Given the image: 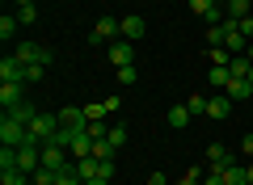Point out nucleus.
<instances>
[{"label": "nucleus", "mask_w": 253, "mask_h": 185, "mask_svg": "<svg viewBox=\"0 0 253 185\" xmlns=\"http://www.w3.org/2000/svg\"><path fill=\"white\" fill-rule=\"evenodd\" d=\"M228 114H232V97H228V93H211V97H207V118L224 122Z\"/></svg>", "instance_id": "7"}, {"label": "nucleus", "mask_w": 253, "mask_h": 185, "mask_svg": "<svg viewBox=\"0 0 253 185\" xmlns=\"http://www.w3.org/2000/svg\"><path fill=\"white\" fill-rule=\"evenodd\" d=\"M59 126H76V131H84V126H89V118H84V110L68 106V110H59Z\"/></svg>", "instance_id": "11"}, {"label": "nucleus", "mask_w": 253, "mask_h": 185, "mask_svg": "<svg viewBox=\"0 0 253 185\" xmlns=\"http://www.w3.org/2000/svg\"><path fill=\"white\" fill-rule=\"evenodd\" d=\"M4 114H13V118H17V122H26V126H30V122H34V118H38V106H34V101H30V97H26V101H21V106L4 110Z\"/></svg>", "instance_id": "16"}, {"label": "nucleus", "mask_w": 253, "mask_h": 185, "mask_svg": "<svg viewBox=\"0 0 253 185\" xmlns=\"http://www.w3.org/2000/svg\"><path fill=\"white\" fill-rule=\"evenodd\" d=\"M249 68H253V59H249V55H232V63H228V72H232L236 80H245V76H249Z\"/></svg>", "instance_id": "19"}, {"label": "nucleus", "mask_w": 253, "mask_h": 185, "mask_svg": "<svg viewBox=\"0 0 253 185\" xmlns=\"http://www.w3.org/2000/svg\"><path fill=\"white\" fill-rule=\"evenodd\" d=\"M219 173H224V181L228 185H249V164H228V168H219Z\"/></svg>", "instance_id": "13"}, {"label": "nucleus", "mask_w": 253, "mask_h": 185, "mask_svg": "<svg viewBox=\"0 0 253 185\" xmlns=\"http://www.w3.org/2000/svg\"><path fill=\"white\" fill-rule=\"evenodd\" d=\"M249 84H253V68H249Z\"/></svg>", "instance_id": "43"}, {"label": "nucleus", "mask_w": 253, "mask_h": 185, "mask_svg": "<svg viewBox=\"0 0 253 185\" xmlns=\"http://www.w3.org/2000/svg\"><path fill=\"white\" fill-rule=\"evenodd\" d=\"M84 185H110V181H101V177H97V181H84Z\"/></svg>", "instance_id": "39"}, {"label": "nucleus", "mask_w": 253, "mask_h": 185, "mask_svg": "<svg viewBox=\"0 0 253 185\" xmlns=\"http://www.w3.org/2000/svg\"><path fill=\"white\" fill-rule=\"evenodd\" d=\"M186 110H190L194 118H207V97H203V93H190V97H186Z\"/></svg>", "instance_id": "21"}, {"label": "nucleus", "mask_w": 253, "mask_h": 185, "mask_svg": "<svg viewBox=\"0 0 253 185\" xmlns=\"http://www.w3.org/2000/svg\"><path fill=\"white\" fill-rule=\"evenodd\" d=\"M26 139H30L26 122H17L13 114H0V148H21Z\"/></svg>", "instance_id": "1"}, {"label": "nucleus", "mask_w": 253, "mask_h": 185, "mask_svg": "<svg viewBox=\"0 0 253 185\" xmlns=\"http://www.w3.org/2000/svg\"><path fill=\"white\" fill-rule=\"evenodd\" d=\"M249 9H253V0H228V4H224V17L228 21H245V17H249Z\"/></svg>", "instance_id": "15"}, {"label": "nucleus", "mask_w": 253, "mask_h": 185, "mask_svg": "<svg viewBox=\"0 0 253 185\" xmlns=\"http://www.w3.org/2000/svg\"><path fill=\"white\" fill-rule=\"evenodd\" d=\"M215 4H228V0H215Z\"/></svg>", "instance_id": "44"}, {"label": "nucleus", "mask_w": 253, "mask_h": 185, "mask_svg": "<svg viewBox=\"0 0 253 185\" xmlns=\"http://www.w3.org/2000/svg\"><path fill=\"white\" fill-rule=\"evenodd\" d=\"M42 72H46V63H30L26 76H21V84H38V80H42Z\"/></svg>", "instance_id": "27"}, {"label": "nucleus", "mask_w": 253, "mask_h": 185, "mask_svg": "<svg viewBox=\"0 0 253 185\" xmlns=\"http://www.w3.org/2000/svg\"><path fill=\"white\" fill-rule=\"evenodd\" d=\"M241 151H245V156H253V131H249V135L241 139Z\"/></svg>", "instance_id": "36"}, {"label": "nucleus", "mask_w": 253, "mask_h": 185, "mask_svg": "<svg viewBox=\"0 0 253 185\" xmlns=\"http://www.w3.org/2000/svg\"><path fill=\"white\" fill-rule=\"evenodd\" d=\"M110 63H114V68H126V63H135V42H126V38H114V42H110Z\"/></svg>", "instance_id": "6"}, {"label": "nucleus", "mask_w": 253, "mask_h": 185, "mask_svg": "<svg viewBox=\"0 0 253 185\" xmlns=\"http://www.w3.org/2000/svg\"><path fill=\"white\" fill-rule=\"evenodd\" d=\"M203 185H228V181H224V173H219V168H211V173H203Z\"/></svg>", "instance_id": "34"}, {"label": "nucleus", "mask_w": 253, "mask_h": 185, "mask_svg": "<svg viewBox=\"0 0 253 185\" xmlns=\"http://www.w3.org/2000/svg\"><path fill=\"white\" fill-rule=\"evenodd\" d=\"M17 26H21V21L13 17V13H4V17H0V38H4V42H9V38L17 34Z\"/></svg>", "instance_id": "26"}, {"label": "nucleus", "mask_w": 253, "mask_h": 185, "mask_svg": "<svg viewBox=\"0 0 253 185\" xmlns=\"http://www.w3.org/2000/svg\"><path fill=\"white\" fill-rule=\"evenodd\" d=\"M106 139L114 143V148H123V143H126V126H118V122H114V126H110V135H106Z\"/></svg>", "instance_id": "32"}, {"label": "nucleus", "mask_w": 253, "mask_h": 185, "mask_svg": "<svg viewBox=\"0 0 253 185\" xmlns=\"http://www.w3.org/2000/svg\"><path fill=\"white\" fill-rule=\"evenodd\" d=\"M76 173H81V181H97V177H101V160H97V156L76 160Z\"/></svg>", "instance_id": "12"}, {"label": "nucleus", "mask_w": 253, "mask_h": 185, "mask_svg": "<svg viewBox=\"0 0 253 185\" xmlns=\"http://www.w3.org/2000/svg\"><path fill=\"white\" fill-rule=\"evenodd\" d=\"M30 93H26V84L21 80H0V110H13V106H21Z\"/></svg>", "instance_id": "4"}, {"label": "nucleus", "mask_w": 253, "mask_h": 185, "mask_svg": "<svg viewBox=\"0 0 253 185\" xmlns=\"http://www.w3.org/2000/svg\"><path fill=\"white\" fill-rule=\"evenodd\" d=\"M207 59H211V68H228L232 63V51L228 46H207Z\"/></svg>", "instance_id": "18"}, {"label": "nucleus", "mask_w": 253, "mask_h": 185, "mask_svg": "<svg viewBox=\"0 0 253 185\" xmlns=\"http://www.w3.org/2000/svg\"><path fill=\"white\" fill-rule=\"evenodd\" d=\"M148 185H169V177H165V173H152V177H148Z\"/></svg>", "instance_id": "38"}, {"label": "nucleus", "mask_w": 253, "mask_h": 185, "mask_svg": "<svg viewBox=\"0 0 253 185\" xmlns=\"http://www.w3.org/2000/svg\"><path fill=\"white\" fill-rule=\"evenodd\" d=\"M101 181H114V160H101Z\"/></svg>", "instance_id": "35"}, {"label": "nucleus", "mask_w": 253, "mask_h": 185, "mask_svg": "<svg viewBox=\"0 0 253 185\" xmlns=\"http://www.w3.org/2000/svg\"><path fill=\"white\" fill-rule=\"evenodd\" d=\"M224 38H228L224 26H207V46H224Z\"/></svg>", "instance_id": "28"}, {"label": "nucleus", "mask_w": 253, "mask_h": 185, "mask_svg": "<svg viewBox=\"0 0 253 185\" xmlns=\"http://www.w3.org/2000/svg\"><path fill=\"white\" fill-rule=\"evenodd\" d=\"M17 21H21V26H34V21H38V9H34V4H21V9H17Z\"/></svg>", "instance_id": "29"}, {"label": "nucleus", "mask_w": 253, "mask_h": 185, "mask_svg": "<svg viewBox=\"0 0 253 185\" xmlns=\"http://www.w3.org/2000/svg\"><path fill=\"white\" fill-rule=\"evenodd\" d=\"M114 143H110V139H93V156H97V160H114Z\"/></svg>", "instance_id": "25"}, {"label": "nucleus", "mask_w": 253, "mask_h": 185, "mask_svg": "<svg viewBox=\"0 0 253 185\" xmlns=\"http://www.w3.org/2000/svg\"><path fill=\"white\" fill-rule=\"evenodd\" d=\"M224 93H228L232 101H249V97H253V84H249V76H245V80H236V76H232Z\"/></svg>", "instance_id": "10"}, {"label": "nucleus", "mask_w": 253, "mask_h": 185, "mask_svg": "<svg viewBox=\"0 0 253 185\" xmlns=\"http://www.w3.org/2000/svg\"><path fill=\"white\" fill-rule=\"evenodd\" d=\"M26 131H30V139H34V143H51L55 131H59V114H38Z\"/></svg>", "instance_id": "3"}, {"label": "nucleus", "mask_w": 253, "mask_h": 185, "mask_svg": "<svg viewBox=\"0 0 253 185\" xmlns=\"http://www.w3.org/2000/svg\"><path fill=\"white\" fill-rule=\"evenodd\" d=\"M114 38H123V21H114V17H97V21H93V30H89V42L93 46L114 42Z\"/></svg>", "instance_id": "2"}, {"label": "nucleus", "mask_w": 253, "mask_h": 185, "mask_svg": "<svg viewBox=\"0 0 253 185\" xmlns=\"http://www.w3.org/2000/svg\"><path fill=\"white\" fill-rule=\"evenodd\" d=\"M241 34H245V38L253 42V17H245V21H241Z\"/></svg>", "instance_id": "37"}, {"label": "nucleus", "mask_w": 253, "mask_h": 185, "mask_svg": "<svg viewBox=\"0 0 253 185\" xmlns=\"http://www.w3.org/2000/svg\"><path fill=\"white\" fill-rule=\"evenodd\" d=\"M144 17H139V13H131V17H123V38L126 42H139V38H144Z\"/></svg>", "instance_id": "8"}, {"label": "nucleus", "mask_w": 253, "mask_h": 185, "mask_svg": "<svg viewBox=\"0 0 253 185\" xmlns=\"http://www.w3.org/2000/svg\"><path fill=\"white\" fill-rule=\"evenodd\" d=\"M177 185H203V168H186Z\"/></svg>", "instance_id": "33"}, {"label": "nucleus", "mask_w": 253, "mask_h": 185, "mask_svg": "<svg viewBox=\"0 0 253 185\" xmlns=\"http://www.w3.org/2000/svg\"><path fill=\"white\" fill-rule=\"evenodd\" d=\"M21 4H34V0H17V9H21Z\"/></svg>", "instance_id": "40"}, {"label": "nucleus", "mask_w": 253, "mask_h": 185, "mask_svg": "<svg viewBox=\"0 0 253 185\" xmlns=\"http://www.w3.org/2000/svg\"><path fill=\"white\" fill-rule=\"evenodd\" d=\"M30 173H21V168H0V185H26Z\"/></svg>", "instance_id": "22"}, {"label": "nucleus", "mask_w": 253, "mask_h": 185, "mask_svg": "<svg viewBox=\"0 0 253 185\" xmlns=\"http://www.w3.org/2000/svg\"><path fill=\"white\" fill-rule=\"evenodd\" d=\"M207 160H211V168H228V164H232V151H228L224 143H211V148H207Z\"/></svg>", "instance_id": "17"}, {"label": "nucleus", "mask_w": 253, "mask_h": 185, "mask_svg": "<svg viewBox=\"0 0 253 185\" xmlns=\"http://www.w3.org/2000/svg\"><path fill=\"white\" fill-rule=\"evenodd\" d=\"M26 76V63L17 59V55H9V59H0V80H21Z\"/></svg>", "instance_id": "9"}, {"label": "nucleus", "mask_w": 253, "mask_h": 185, "mask_svg": "<svg viewBox=\"0 0 253 185\" xmlns=\"http://www.w3.org/2000/svg\"><path fill=\"white\" fill-rule=\"evenodd\" d=\"M135 80H139L135 63H126V68H118V84H135Z\"/></svg>", "instance_id": "31"}, {"label": "nucleus", "mask_w": 253, "mask_h": 185, "mask_svg": "<svg viewBox=\"0 0 253 185\" xmlns=\"http://www.w3.org/2000/svg\"><path fill=\"white\" fill-rule=\"evenodd\" d=\"M26 185H38V181H34V177H30V181H26Z\"/></svg>", "instance_id": "42"}, {"label": "nucleus", "mask_w": 253, "mask_h": 185, "mask_svg": "<svg viewBox=\"0 0 253 185\" xmlns=\"http://www.w3.org/2000/svg\"><path fill=\"white\" fill-rule=\"evenodd\" d=\"M81 110H84V118H89V122H110L106 101H93V106H81Z\"/></svg>", "instance_id": "20"}, {"label": "nucleus", "mask_w": 253, "mask_h": 185, "mask_svg": "<svg viewBox=\"0 0 253 185\" xmlns=\"http://www.w3.org/2000/svg\"><path fill=\"white\" fill-rule=\"evenodd\" d=\"M68 151H72V160H84V156H93V135H89V131H81V135L72 139V148H68Z\"/></svg>", "instance_id": "14"}, {"label": "nucleus", "mask_w": 253, "mask_h": 185, "mask_svg": "<svg viewBox=\"0 0 253 185\" xmlns=\"http://www.w3.org/2000/svg\"><path fill=\"white\" fill-rule=\"evenodd\" d=\"M190 4V13H199V17H207L211 9H215V0H186Z\"/></svg>", "instance_id": "30"}, {"label": "nucleus", "mask_w": 253, "mask_h": 185, "mask_svg": "<svg viewBox=\"0 0 253 185\" xmlns=\"http://www.w3.org/2000/svg\"><path fill=\"white\" fill-rule=\"evenodd\" d=\"M13 55H17L26 68H30V63H51V46H42V42H17Z\"/></svg>", "instance_id": "5"}, {"label": "nucleus", "mask_w": 253, "mask_h": 185, "mask_svg": "<svg viewBox=\"0 0 253 185\" xmlns=\"http://www.w3.org/2000/svg\"><path fill=\"white\" fill-rule=\"evenodd\" d=\"M190 118H194V114H190L186 106H173L169 110V126H177V131H181V126H190Z\"/></svg>", "instance_id": "23"}, {"label": "nucleus", "mask_w": 253, "mask_h": 185, "mask_svg": "<svg viewBox=\"0 0 253 185\" xmlns=\"http://www.w3.org/2000/svg\"><path fill=\"white\" fill-rule=\"evenodd\" d=\"M228 80H232V72H228V68H211V88H215V93H224Z\"/></svg>", "instance_id": "24"}, {"label": "nucleus", "mask_w": 253, "mask_h": 185, "mask_svg": "<svg viewBox=\"0 0 253 185\" xmlns=\"http://www.w3.org/2000/svg\"><path fill=\"white\" fill-rule=\"evenodd\" d=\"M249 185H253V164H249Z\"/></svg>", "instance_id": "41"}]
</instances>
